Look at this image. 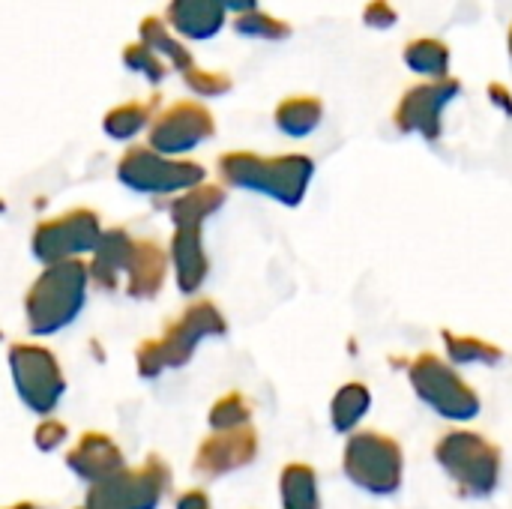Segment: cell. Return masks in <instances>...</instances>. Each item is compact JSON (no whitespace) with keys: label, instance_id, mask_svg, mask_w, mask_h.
I'll use <instances>...</instances> for the list:
<instances>
[{"label":"cell","instance_id":"44dd1931","mask_svg":"<svg viewBox=\"0 0 512 509\" xmlns=\"http://www.w3.org/2000/svg\"><path fill=\"white\" fill-rule=\"evenodd\" d=\"M279 501H282V509H321L315 468L303 462L285 465L279 474Z\"/></svg>","mask_w":512,"mask_h":509},{"label":"cell","instance_id":"5b68a950","mask_svg":"<svg viewBox=\"0 0 512 509\" xmlns=\"http://www.w3.org/2000/svg\"><path fill=\"white\" fill-rule=\"evenodd\" d=\"M408 381L417 393V399L450 423H471L483 402L471 390V384L456 372L450 360H441L435 354H420L408 366Z\"/></svg>","mask_w":512,"mask_h":509},{"label":"cell","instance_id":"d590c367","mask_svg":"<svg viewBox=\"0 0 512 509\" xmlns=\"http://www.w3.org/2000/svg\"><path fill=\"white\" fill-rule=\"evenodd\" d=\"M6 509H42V507H36V504H27V501H24V504H12V507H6Z\"/></svg>","mask_w":512,"mask_h":509},{"label":"cell","instance_id":"e0dca14e","mask_svg":"<svg viewBox=\"0 0 512 509\" xmlns=\"http://www.w3.org/2000/svg\"><path fill=\"white\" fill-rule=\"evenodd\" d=\"M135 237L126 228H108L90 258V279L102 288V291H114L120 285V276L126 279L132 252H135Z\"/></svg>","mask_w":512,"mask_h":509},{"label":"cell","instance_id":"74e56055","mask_svg":"<svg viewBox=\"0 0 512 509\" xmlns=\"http://www.w3.org/2000/svg\"><path fill=\"white\" fill-rule=\"evenodd\" d=\"M78 509H87V507H78Z\"/></svg>","mask_w":512,"mask_h":509},{"label":"cell","instance_id":"3957f363","mask_svg":"<svg viewBox=\"0 0 512 509\" xmlns=\"http://www.w3.org/2000/svg\"><path fill=\"white\" fill-rule=\"evenodd\" d=\"M225 333H228V324H225V315L219 312V306L210 300H198L174 324H168L162 330V336L138 345L135 369L141 378H159L162 372L183 369L195 357V351L204 339L225 336Z\"/></svg>","mask_w":512,"mask_h":509},{"label":"cell","instance_id":"2e32d148","mask_svg":"<svg viewBox=\"0 0 512 509\" xmlns=\"http://www.w3.org/2000/svg\"><path fill=\"white\" fill-rule=\"evenodd\" d=\"M171 270V255L156 240H138L129 270H126V294L132 300H153L165 288Z\"/></svg>","mask_w":512,"mask_h":509},{"label":"cell","instance_id":"f546056e","mask_svg":"<svg viewBox=\"0 0 512 509\" xmlns=\"http://www.w3.org/2000/svg\"><path fill=\"white\" fill-rule=\"evenodd\" d=\"M183 81H186V87L192 90V93H198V96H225L231 87H234V81H231V75H225V72H210V69H192L189 75H183Z\"/></svg>","mask_w":512,"mask_h":509},{"label":"cell","instance_id":"7a4b0ae2","mask_svg":"<svg viewBox=\"0 0 512 509\" xmlns=\"http://www.w3.org/2000/svg\"><path fill=\"white\" fill-rule=\"evenodd\" d=\"M90 267L84 261H60L42 267L24 297V318L30 336H54L78 321L87 303Z\"/></svg>","mask_w":512,"mask_h":509},{"label":"cell","instance_id":"f1b7e54d","mask_svg":"<svg viewBox=\"0 0 512 509\" xmlns=\"http://www.w3.org/2000/svg\"><path fill=\"white\" fill-rule=\"evenodd\" d=\"M123 63H126V69L144 75L150 84H162L165 75H168V66L162 63V57H159L153 48H147L144 42L126 45V48H123Z\"/></svg>","mask_w":512,"mask_h":509},{"label":"cell","instance_id":"4316f807","mask_svg":"<svg viewBox=\"0 0 512 509\" xmlns=\"http://www.w3.org/2000/svg\"><path fill=\"white\" fill-rule=\"evenodd\" d=\"M252 420V405L243 393H228L222 396L210 414H207V423H210V432H231V429H243L249 426Z\"/></svg>","mask_w":512,"mask_h":509},{"label":"cell","instance_id":"52a82bcc","mask_svg":"<svg viewBox=\"0 0 512 509\" xmlns=\"http://www.w3.org/2000/svg\"><path fill=\"white\" fill-rule=\"evenodd\" d=\"M117 180L138 195H183L204 186L207 171L189 159H171L153 147H129L117 162Z\"/></svg>","mask_w":512,"mask_h":509},{"label":"cell","instance_id":"1f68e13d","mask_svg":"<svg viewBox=\"0 0 512 509\" xmlns=\"http://www.w3.org/2000/svg\"><path fill=\"white\" fill-rule=\"evenodd\" d=\"M363 21H366V27H372V30H390V27L399 21V15H396V9H393L390 0H372V3H366V9H363Z\"/></svg>","mask_w":512,"mask_h":509},{"label":"cell","instance_id":"cb8c5ba5","mask_svg":"<svg viewBox=\"0 0 512 509\" xmlns=\"http://www.w3.org/2000/svg\"><path fill=\"white\" fill-rule=\"evenodd\" d=\"M138 33H141V42H144L147 48H153L156 54L168 57V63H171L180 75H189L192 69H198L195 57L180 45V39H174V36L165 30V24H162L159 15H147V18L138 24Z\"/></svg>","mask_w":512,"mask_h":509},{"label":"cell","instance_id":"30bf717a","mask_svg":"<svg viewBox=\"0 0 512 509\" xmlns=\"http://www.w3.org/2000/svg\"><path fill=\"white\" fill-rule=\"evenodd\" d=\"M168 489H171V468L159 456H150L141 468H135V471L123 468L120 474L90 486L84 507L156 509L162 504V498L168 495Z\"/></svg>","mask_w":512,"mask_h":509},{"label":"cell","instance_id":"4dcf8cb0","mask_svg":"<svg viewBox=\"0 0 512 509\" xmlns=\"http://www.w3.org/2000/svg\"><path fill=\"white\" fill-rule=\"evenodd\" d=\"M66 438H69V429L60 423V420H42L39 426H36V435H33V444H36V450L39 453H54L57 447H63L66 444Z\"/></svg>","mask_w":512,"mask_h":509},{"label":"cell","instance_id":"d4e9b609","mask_svg":"<svg viewBox=\"0 0 512 509\" xmlns=\"http://www.w3.org/2000/svg\"><path fill=\"white\" fill-rule=\"evenodd\" d=\"M153 108H156V99H147V102L132 99V102L114 105V108L105 114L102 129H105V135L114 138V141H129V138H135L141 129L153 126V120H156V117H153Z\"/></svg>","mask_w":512,"mask_h":509},{"label":"cell","instance_id":"9a60e30c","mask_svg":"<svg viewBox=\"0 0 512 509\" xmlns=\"http://www.w3.org/2000/svg\"><path fill=\"white\" fill-rule=\"evenodd\" d=\"M66 468L84 480L87 486H96L126 468L123 450L102 432H84L75 447L66 453Z\"/></svg>","mask_w":512,"mask_h":509},{"label":"cell","instance_id":"8fae6325","mask_svg":"<svg viewBox=\"0 0 512 509\" xmlns=\"http://www.w3.org/2000/svg\"><path fill=\"white\" fill-rule=\"evenodd\" d=\"M213 135H216V120L210 108L195 99H177L156 114L147 135V147L174 159L210 141Z\"/></svg>","mask_w":512,"mask_h":509},{"label":"cell","instance_id":"484cf974","mask_svg":"<svg viewBox=\"0 0 512 509\" xmlns=\"http://www.w3.org/2000/svg\"><path fill=\"white\" fill-rule=\"evenodd\" d=\"M444 348L453 366H498L504 360V351L480 336H462L444 330Z\"/></svg>","mask_w":512,"mask_h":509},{"label":"cell","instance_id":"7c38bea8","mask_svg":"<svg viewBox=\"0 0 512 509\" xmlns=\"http://www.w3.org/2000/svg\"><path fill=\"white\" fill-rule=\"evenodd\" d=\"M462 93L459 78H444V81H426L414 84L402 93L393 123L405 135H423L426 141H438L444 129V108Z\"/></svg>","mask_w":512,"mask_h":509},{"label":"cell","instance_id":"d6986e66","mask_svg":"<svg viewBox=\"0 0 512 509\" xmlns=\"http://www.w3.org/2000/svg\"><path fill=\"white\" fill-rule=\"evenodd\" d=\"M222 207H225V189L204 183V186H195V189L171 198L168 213H171V225H183V222L207 225V219L216 216Z\"/></svg>","mask_w":512,"mask_h":509},{"label":"cell","instance_id":"8d00e7d4","mask_svg":"<svg viewBox=\"0 0 512 509\" xmlns=\"http://www.w3.org/2000/svg\"><path fill=\"white\" fill-rule=\"evenodd\" d=\"M510 54H512V27H510Z\"/></svg>","mask_w":512,"mask_h":509},{"label":"cell","instance_id":"836d02e7","mask_svg":"<svg viewBox=\"0 0 512 509\" xmlns=\"http://www.w3.org/2000/svg\"><path fill=\"white\" fill-rule=\"evenodd\" d=\"M489 96H492V102H495L498 108H504L507 114H512V96H510V90H507L504 84L492 81V84H489Z\"/></svg>","mask_w":512,"mask_h":509},{"label":"cell","instance_id":"603a6c76","mask_svg":"<svg viewBox=\"0 0 512 509\" xmlns=\"http://www.w3.org/2000/svg\"><path fill=\"white\" fill-rule=\"evenodd\" d=\"M402 57L411 72L426 75L432 81H444L450 72V48H447V42H441L435 36H420V39L408 42Z\"/></svg>","mask_w":512,"mask_h":509},{"label":"cell","instance_id":"83f0119b","mask_svg":"<svg viewBox=\"0 0 512 509\" xmlns=\"http://www.w3.org/2000/svg\"><path fill=\"white\" fill-rule=\"evenodd\" d=\"M234 30L240 36H252V39H288L291 36V24L270 15V12H246V15H237L234 21Z\"/></svg>","mask_w":512,"mask_h":509},{"label":"cell","instance_id":"6da1fadb","mask_svg":"<svg viewBox=\"0 0 512 509\" xmlns=\"http://www.w3.org/2000/svg\"><path fill=\"white\" fill-rule=\"evenodd\" d=\"M219 177L234 189L258 192L285 207H297L315 177V162L303 153L258 156L252 150H231L219 156Z\"/></svg>","mask_w":512,"mask_h":509},{"label":"cell","instance_id":"4fadbf2b","mask_svg":"<svg viewBox=\"0 0 512 509\" xmlns=\"http://www.w3.org/2000/svg\"><path fill=\"white\" fill-rule=\"evenodd\" d=\"M258 456V432L252 426L231 432H210L195 453V474L204 480H219L243 471Z\"/></svg>","mask_w":512,"mask_h":509},{"label":"cell","instance_id":"8992f818","mask_svg":"<svg viewBox=\"0 0 512 509\" xmlns=\"http://www.w3.org/2000/svg\"><path fill=\"white\" fill-rule=\"evenodd\" d=\"M345 477L375 498H390L402 489L405 456L402 447L381 432H354L342 459Z\"/></svg>","mask_w":512,"mask_h":509},{"label":"cell","instance_id":"5bb4252c","mask_svg":"<svg viewBox=\"0 0 512 509\" xmlns=\"http://www.w3.org/2000/svg\"><path fill=\"white\" fill-rule=\"evenodd\" d=\"M168 255H171V273H174L180 294H186V297L198 294L210 273V258L204 249V225H198V222L174 225Z\"/></svg>","mask_w":512,"mask_h":509},{"label":"cell","instance_id":"d6a6232c","mask_svg":"<svg viewBox=\"0 0 512 509\" xmlns=\"http://www.w3.org/2000/svg\"><path fill=\"white\" fill-rule=\"evenodd\" d=\"M174 509H210V498H207V492H201V489H189V492H183V495L177 498Z\"/></svg>","mask_w":512,"mask_h":509},{"label":"cell","instance_id":"e575fe53","mask_svg":"<svg viewBox=\"0 0 512 509\" xmlns=\"http://www.w3.org/2000/svg\"><path fill=\"white\" fill-rule=\"evenodd\" d=\"M225 9L237 12V15H246V12H255L258 9V0H222Z\"/></svg>","mask_w":512,"mask_h":509},{"label":"cell","instance_id":"ffe728a7","mask_svg":"<svg viewBox=\"0 0 512 509\" xmlns=\"http://www.w3.org/2000/svg\"><path fill=\"white\" fill-rule=\"evenodd\" d=\"M273 120H276L279 132H285L291 138H306L321 126L324 102L318 96H288L276 105Z\"/></svg>","mask_w":512,"mask_h":509},{"label":"cell","instance_id":"277c9868","mask_svg":"<svg viewBox=\"0 0 512 509\" xmlns=\"http://www.w3.org/2000/svg\"><path fill=\"white\" fill-rule=\"evenodd\" d=\"M435 462L465 498H492L501 486L504 456L477 432H450L435 447Z\"/></svg>","mask_w":512,"mask_h":509},{"label":"cell","instance_id":"7402d4cb","mask_svg":"<svg viewBox=\"0 0 512 509\" xmlns=\"http://www.w3.org/2000/svg\"><path fill=\"white\" fill-rule=\"evenodd\" d=\"M369 408H372L369 387L360 384V381L345 384L333 396V402H330V426H333V432L336 435H354V429L363 423V417L369 414Z\"/></svg>","mask_w":512,"mask_h":509},{"label":"cell","instance_id":"ba28073f","mask_svg":"<svg viewBox=\"0 0 512 509\" xmlns=\"http://www.w3.org/2000/svg\"><path fill=\"white\" fill-rule=\"evenodd\" d=\"M9 372L21 405L30 414L48 420L66 393V378L54 351L33 342H18L9 348Z\"/></svg>","mask_w":512,"mask_h":509},{"label":"cell","instance_id":"ac0fdd59","mask_svg":"<svg viewBox=\"0 0 512 509\" xmlns=\"http://www.w3.org/2000/svg\"><path fill=\"white\" fill-rule=\"evenodd\" d=\"M165 18L186 39H210L225 27V6L222 0H171Z\"/></svg>","mask_w":512,"mask_h":509},{"label":"cell","instance_id":"9c48e42d","mask_svg":"<svg viewBox=\"0 0 512 509\" xmlns=\"http://www.w3.org/2000/svg\"><path fill=\"white\" fill-rule=\"evenodd\" d=\"M102 234L105 231H102L99 213L87 207H75L60 216L42 219L30 237V249L42 267L60 264V261H81V255L96 252Z\"/></svg>","mask_w":512,"mask_h":509}]
</instances>
